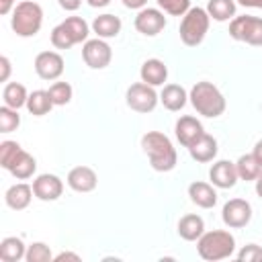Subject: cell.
Instances as JSON below:
<instances>
[{"label":"cell","instance_id":"6da1fadb","mask_svg":"<svg viewBox=\"0 0 262 262\" xmlns=\"http://www.w3.org/2000/svg\"><path fill=\"white\" fill-rule=\"evenodd\" d=\"M141 147H143L145 156L149 158V166L156 172H170L176 168L178 156H176V149L168 135H164L160 131H147L141 137Z\"/></svg>","mask_w":262,"mask_h":262},{"label":"cell","instance_id":"7a4b0ae2","mask_svg":"<svg viewBox=\"0 0 262 262\" xmlns=\"http://www.w3.org/2000/svg\"><path fill=\"white\" fill-rule=\"evenodd\" d=\"M188 98H190V104L194 106V111L207 119H217L225 111V96L211 82H205V80L196 82L190 88Z\"/></svg>","mask_w":262,"mask_h":262},{"label":"cell","instance_id":"3957f363","mask_svg":"<svg viewBox=\"0 0 262 262\" xmlns=\"http://www.w3.org/2000/svg\"><path fill=\"white\" fill-rule=\"evenodd\" d=\"M235 250V237L229 231L223 229H213V231H205L199 239H196V252L203 260L215 262V260H223L229 258Z\"/></svg>","mask_w":262,"mask_h":262},{"label":"cell","instance_id":"277c9868","mask_svg":"<svg viewBox=\"0 0 262 262\" xmlns=\"http://www.w3.org/2000/svg\"><path fill=\"white\" fill-rule=\"evenodd\" d=\"M43 25V8L33 0H23L14 6L10 27L18 37H35Z\"/></svg>","mask_w":262,"mask_h":262},{"label":"cell","instance_id":"5b68a950","mask_svg":"<svg viewBox=\"0 0 262 262\" xmlns=\"http://www.w3.org/2000/svg\"><path fill=\"white\" fill-rule=\"evenodd\" d=\"M90 27L82 16H68L51 31V45L55 49H70L78 43L88 41Z\"/></svg>","mask_w":262,"mask_h":262},{"label":"cell","instance_id":"8992f818","mask_svg":"<svg viewBox=\"0 0 262 262\" xmlns=\"http://www.w3.org/2000/svg\"><path fill=\"white\" fill-rule=\"evenodd\" d=\"M209 25H211V16L207 8H201V6L188 8V12L182 16V23H180V41L186 47L201 45L209 31Z\"/></svg>","mask_w":262,"mask_h":262},{"label":"cell","instance_id":"52a82bcc","mask_svg":"<svg viewBox=\"0 0 262 262\" xmlns=\"http://www.w3.org/2000/svg\"><path fill=\"white\" fill-rule=\"evenodd\" d=\"M229 37L254 47L262 45V18L260 16H233L229 23Z\"/></svg>","mask_w":262,"mask_h":262},{"label":"cell","instance_id":"ba28073f","mask_svg":"<svg viewBox=\"0 0 262 262\" xmlns=\"http://www.w3.org/2000/svg\"><path fill=\"white\" fill-rule=\"evenodd\" d=\"M125 100H127V106L135 113H151L156 108L160 96L154 90V86H149L145 82H135L127 88Z\"/></svg>","mask_w":262,"mask_h":262},{"label":"cell","instance_id":"9c48e42d","mask_svg":"<svg viewBox=\"0 0 262 262\" xmlns=\"http://www.w3.org/2000/svg\"><path fill=\"white\" fill-rule=\"evenodd\" d=\"M82 57H84V61H86L88 68H92V70H104L111 63V59H113V49L100 37L88 39L82 45Z\"/></svg>","mask_w":262,"mask_h":262},{"label":"cell","instance_id":"30bf717a","mask_svg":"<svg viewBox=\"0 0 262 262\" xmlns=\"http://www.w3.org/2000/svg\"><path fill=\"white\" fill-rule=\"evenodd\" d=\"M221 219L231 229L246 227L250 223V219H252V205L246 199H231V201H227L223 205Z\"/></svg>","mask_w":262,"mask_h":262},{"label":"cell","instance_id":"8fae6325","mask_svg":"<svg viewBox=\"0 0 262 262\" xmlns=\"http://www.w3.org/2000/svg\"><path fill=\"white\" fill-rule=\"evenodd\" d=\"M135 29L145 37H156L166 27V16L160 8H141L135 16Z\"/></svg>","mask_w":262,"mask_h":262},{"label":"cell","instance_id":"7c38bea8","mask_svg":"<svg viewBox=\"0 0 262 262\" xmlns=\"http://www.w3.org/2000/svg\"><path fill=\"white\" fill-rule=\"evenodd\" d=\"M35 72L41 80H57L63 74V57L57 51H41L35 57Z\"/></svg>","mask_w":262,"mask_h":262},{"label":"cell","instance_id":"4fadbf2b","mask_svg":"<svg viewBox=\"0 0 262 262\" xmlns=\"http://www.w3.org/2000/svg\"><path fill=\"white\" fill-rule=\"evenodd\" d=\"M33 192L39 201H57L63 192V182L55 174H39L33 180Z\"/></svg>","mask_w":262,"mask_h":262},{"label":"cell","instance_id":"5bb4252c","mask_svg":"<svg viewBox=\"0 0 262 262\" xmlns=\"http://www.w3.org/2000/svg\"><path fill=\"white\" fill-rule=\"evenodd\" d=\"M174 133H176V139L180 141V145L190 147V145L205 133V129H203V123H201L196 117L184 115V117H180V119L176 121Z\"/></svg>","mask_w":262,"mask_h":262},{"label":"cell","instance_id":"9a60e30c","mask_svg":"<svg viewBox=\"0 0 262 262\" xmlns=\"http://www.w3.org/2000/svg\"><path fill=\"white\" fill-rule=\"evenodd\" d=\"M98 184V176L90 166H76L68 172V186L76 192H92Z\"/></svg>","mask_w":262,"mask_h":262},{"label":"cell","instance_id":"2e32d148","mask_svg":"<svg viewBox=\"0 0 262 262\" xmlns=\"http://www.w3.org/2000/svg\"><path fill=\"white\" fill-rule=\"evenodd\" d=\"M209 178H211V184L217 186V188H233L235 182H237V170H235V164L229 162V160H219L211 166L209 170Z\"/></svg>","mask_w":262,"mask_h":262},{"label":"cell","instance_id":"e0dca14e","mask_svg":"<svg viewBox=\"0 0 262 262\" xmlns=\"http://www.w3.org/2000/svg\"><path fill=\"white\" fill-rule=\"evenodd\" d=\"M188 196L201 209H213L217 205V190L209 182L196 180V182L188 184Z\"/></svg>","mask_w":262,"mask_h":262},{"label":"cell","instance_id":"ac0fdd59","mask_svg":"<svg viewBox=\"0 0 262 262\" xmlns=\"http://www.w3.org/2000/svg\"><path fill=\"white\" fill-rule=\"evenodd\" d=\"M139 76H141V82L149 84V86H162L168 78V68L162 59L158 57H151V59H145L141 63V70H139Z\"/></svg>","mask_w":262,"mask_h":262},{"label":"cell","instance_id":"d6986e66","mask_svg":"<svg viewBox=\"0 0 262 262\" xmlns=\"http://www.w3.org/2000/svg\"><path fill=\"white\" fill-rule=\"evenodd\" d=\"M33 194H35V192H33V186H31V184H27V182H16V184H12V186L6 190L4 201H6V205H8L10 209L23 211V209H27V207L31 205Z\"/></svg>","mask_w":262,"mask_h":262},{"label":"cell","instance_id":"ffe728a7","mask_svg":"<svg viewBox=\"0 0 262 262\" xmlns=\"http://www.w3.org/2000/svg\"><path fill=\"white\" fill-rule=\"evenodd\" d=\"M188 154H190L192 160H196V162H201V164L211 162V160H215V156H217V139H215L213 135H209V133H203V135L188 147Z\"/></svg>","mask_w":262,"mask_h":262},{"label":"cell","instance_id":"44dd1931","mask_svg":"<svg viewBox=\"0 0 262 262\" xmlns=\"http://www.w3.org/2000/svg\"><path fill=\"white\" fill-rule=\"evenodd\" d=\"M186 100H188V94L180 84H166L164 90L160 92V102L164 104V108H168L172 113L184 108Z\"/></svg>","mask_w":262,"mask_h":262},{"label":"cell","instance_id":"7402d4cb","mask_svg":"<svg viewBox=\"0 0 262 262\" xmlns=\"http://www.w3.org/2000/svg\"><path fill=\"white\" fill-rule=\"evenodd\" d=\"M205 233V221L201 215L188 213L184 217H180L178 221V235L186 242H196L201 235Z\"/></svg>","mask_w":262,"mask_h":262},{"label":"cell","instance_id":"603a6c76","mask_svg":"<svg viewBox=\"0 0 262 262\" xmlns=\"http://www.w3.org/2000/svg\"><path fill=\"white\" fill-rule=\"evenodd\" d=\"M121 27H123V23L115 14H98L92 20V31L100 39H113V37H117L121 33Z\"/></svg>","mask_w":262,"mask_h":262},{"label":"cell","instance_id":"cb8c5ba5","mask_svg":"<svg viewBox=\"0 0 262 262\" xmlns=\"http://www.w3.org/2000/svg\"><path fill=\"white\" fill-rule=\"evenodd\" d=\"M27 256V246L20 237L8 235L0 242V260L2 262H18Z\"/></svg>","mask_w":262,"mask_h":262},{"label":"cell","instance_id":"d4e9b609","mask_svg":"<svg viewBox=\"0 0 262 262\" xmlns=\"http://www.w3.org/2000/svg\"><path fill=\"white\" fill-rule=\"evenodd\" d=\"M35 170H37V160H35L29 151H25V149L18 151V156L14 158V162H12L10 168H8V172H10L14 178H18V180L31 178V176L35 174Z\"/></svg>","mask_w":262,"mask_h":262},{"label":"cell","instance_id":"484cf974","mask_svg":"<svg viewBox=\"0 0 262 262\" xmlns=\"http://www.w3.org/2000/svg\"><path fill=\"white\" fill-rule=\"evenodd\" d=\"M2 100H4L6 106L18 111L20 106H27L29 92H27V88H25L23 84H18V82H8V84L4 86V90H2Z\"/></svg>","mask_w":262,"mask_h":262},{"label":"cell","instance_id":"4316f807","mask_svg":"<svg viewBox=\"0 0 262 262\" xmlns=\"http://www.w3.org/2000/svg\"><path fill=\"white\" fill-rule=\"evenodd\" d=\"M53 100L49 96V90H33L27 100V111L35 117H43L53 108Z\"/></svg>","mask_w":262,"mask_h":262},{"label":"cell","instance_id":"83f0119b","mask_svg":"<svg viewBox=\"0 0 262 262\" xmlns=\"http://www.w3.org/2000/svg\"><path fill=\"white\" fill-rule=\"evenodd\" d=\"M235 170H237V178H242V180H246V182H252V180L256 182V178H258L260 172H262V166L256 162V158H254L252 154H244V156L237 158Z\"/></svg>","mask_w":262,"mask_h":262},{"label":"cell","instance_id":"f1b7e54d","mask_svg":"<svg viewBox=\"0 0 262 262\" xmlns=\"http://www.w3.org/2000/svg\"><path fill=\"white\" fill-rule=\"evenodd\" d=\"M207 12L213 20L225 23V20L235 16V2L233 0H209Z\"/></svg>","mask_w":262,"mask_h":262},{"label":"cell","instance_id":"f546056e","mask_svg":"<svg viewBox=\"0 0 262 262\" xmlns=\"http://www.w3.org/2000/svg\"><path fill=\"white\" fill-rule=\"evenodd\" d=\"M27 262H51L53 260V254H51V248L43 242H33L29 248H27V256H25Z\"/></svg>","mask_w":262,"mask_h":262},{"label":"cell","instance_id":"4dcf8cb0","mask_svg":"<svg viewBox=\"0 0 262 262\" xmlns=\"http://www.w3.org/2000/svg\"><path fill=\"white\" fill-rule=\"evenodd\" d=\"M72 86L68 84V82H53L51 86H49V96H51V100H53V104L55 106H63V104H68L70 100H72Z\"/></svg>","mask_w":262,"mask_h":262},{"label":"cell","instance_id":"1f68e13d","mask_svg":"<svg viewBox=\"0 0 262 262\" xmlns=\"http://www.w3.org/2000/svg\"><path fill=\"white\" fill-rule=\"evenodd\" d=\"M20 125V115L16 108L0 106V133H10Z\"/></svg>","mask_w":262,"mask_h":262},{"label":"cell","instance_id":"d6a6232c","mask_svg":"<svg viewBox=\"0 0 262 262\" xmlns=\"http://www.w3.org/2000/svg\"><path fill=\"white\" fill-rule=\"evenodd\" d=\"M20 149H23V147H20L16 141H10V139L2 141V143H0V166H2L4 170H8Z\"/></svg>","mask_w":262,"mask_h":262},{"label":"cell","instance_id":"836d02e7","mask_svg":"<svg viewBox=\"0 0 262 262\" xmlns=\"http://www.w3.org/2000/svg\"><path fill=\"white\" fill-rule=\"evenodd\" d=\"M156 2L164 12L172 16H184L190 8V0H156Z\"/></svg>","mask_w":262,"mask_h":262},{"label":"cell","instance_id":"e575fe53","mask_svg":"<svg viewBox=\"0 0 262 262\" xmlns=\"http://www.w3.org/2000/svg\"><path fill=\"white\" fill-rule=\"evenodd\" d=\"M237 260L239 262H256L262 260V248L256 244H248L237 252Z\"/></svg>","mask_w":262,"mask_h":262},{"label":"cell","instance_id":"d590c367","mask_svg":"<svg viewBox=\"0 0 262 262\" xmlns=\"http://www.w3.org/2000/svg\"><path fill=\"white\" fill-rule=\"evenodd\" d=\"M0 68H2V72H0V82H6L8 76H10V59H8L6 55L0 57Z\"/></svg>","mask_w":262,"mask_h":262},{"label":"cell","instance_id":"8d00e7d4","mask_svg":"<svg viewBox=\"0 0 262 262\" xmlns=\"http://www.w3.org/2000/svg\"><path fill=\"white\" fill-rule=\"evenodd\" d=\"M57 2H59V6H61L63 10H70V12L78 10L80 4H82V0H57Z\"/></svg>","mask_w":262,"mask_h":262},{"label":"cell","instance_id":"74e56055","mask_svg":"<svg viewBox=\"0 0 262 262\" xmlns=\"http://www.w3.org/2000/svg\"><path fill=\"white\" fill-rule=\"evenodd\" d=\"M53 260H55V262H63V260H74V262H80V256H78V254H74V252H61V254L53 256Z\"/></svg>","mask_w":262,"mask_h":262},{"label":"cell","instance_id":"f35d334b","mask_svg":"<svg viewBox=\"0 0 262 262\" xmlns=\"http://www.w3.org/2000/svg\"><path fill=\"white\" fill-rule=\"evenodd\" d=\"M123 4L127 8H131V10H141V8H145L147 0H123Z\"/></svg>","mask_w":262,"mask_h":262},{"label":"cell","instance_id":"ab89813d","mask_svg":"<svg viewBox=\"0 0 262 262\" xmlns=\"http://www.w3.org/2000/svg\"><path fill=\"white\" fill-rule=\"evenodd\" d=\"M16 0H0V14H8Z\"/></svg>","mask_w":262,"mask_h":262},{"label":"cell","instance_id":"60d3db41","mask_svg":"<svg viewBox=\"0 0 262 262\" xmlns=\"http://www.w3.org/2000/svg\"><path fill=\"white\" fill-rule=\"evenodd\" d=\"M252 156H254V158H256V162L262 166V139H260V141L254 145V151H252Z\"/></svg>","mask_w":262,"mask_h":262},{"label":"cell","instance_id":"b9f144b4","mask_svg":"<svg viewBox=\"0 0 262 262\" xmlns=\"http://www.w3.org/2000/svg\"><path fill=\"white\" fill-rule=\"evenodd\" d=\"M237 4L248 8H262V0H237Z\"/></svg>","mask_w":262,"mask_h":262},{"label":"cell","instance_id":"7bdbcfd3","mask_svg":"<svg viewBox=\"0 0 262 262\" xmlns=\"http://www.w3.org/2000/svg\"><path fill=\"white\" fill-rule=\"evenodd\" d=\"M92 8H104V6H108L111 4V0H86Z\"/></svg>","mask_w":262,"mask_h":262},{"label":"cell","instance_id":"ee69618b","mask_svg":"<svg viewBox=\"0 0 262 262\" xmlns=\"http://www.w3.org/2000/svg\"><path fill=\"white\" fill-rule=\"evenodd\" d=\"M256 194L262 199V172H260V176L256 178Z\"/></svg>","mask_w":262,"mask_h":262}]
</instances>
